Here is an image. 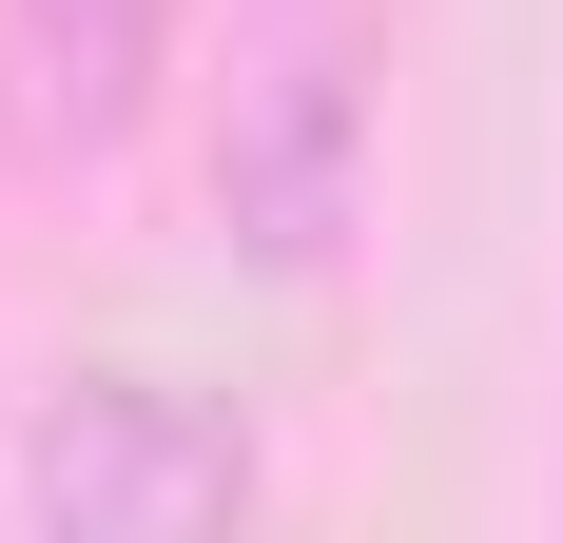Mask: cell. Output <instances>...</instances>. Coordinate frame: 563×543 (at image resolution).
Segmentation results:
<instances>
[{"label":"cell","instance_id":"1","mask_svg":"<svg viewBox=\"0 0 563 543\" xmlns=\"http://www.w3.org/2000/svg\"><path fill=\"white\" fill-rule=\"evenodd\" d=\"M214 233L253 272H311L369 233L389 175V0H233V78H214Z\"/></svg>","mask_w":563,"mask_h":543},{"label":"cell","instance_id":"2","mask_svg":"<svg viewBox=\"0 0 563 543\" xmlns=\"http://www.w3.org/2000/svg\"><path fill=\"white\" fill-rule=\"evenodd\" d=\"M253 486H273L253 428H233L214 388H175V369H78L20 428V524H58V543H195Z\"/></svg>","mask_w":563,"mask_h":543},{"label":"cell","instance_id":"3","mask_svg":"<svg viewBox=\"0 0 563 543\" xmlns=\"http://www.w3.org/2000/svg\"><path fill=\"white\" fill-rule=\"evenodd\" d=\"M175 40H195V0H0V175H117L156 136L175 98Z\"/></svg>","mask_w":563,"mask_h":543}]
</instances>
